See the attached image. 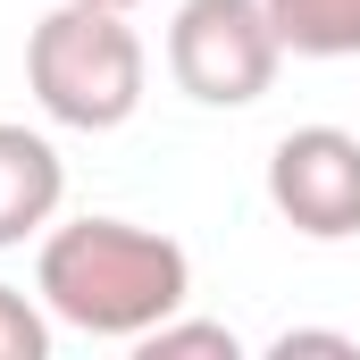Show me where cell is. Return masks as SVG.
Instances as JSON below:
<instances>
[{"label":"cell","mask_w":360,"mask_h":360,"mask_svg":"<svg viewBox=\"0 0 360 360\" xmlns=\"http://www.w3.org/2000/svg\"><path fill=\"white\" fill-rule=\"evenodd\" d=\"M143 360H243V335L235 327H218V319H160L143 344H134Z\"/></svg>","instance_id":"52a82bcc"},{"label":"cell","mask_w":360,"mask_h":360,"mask_svg":"<svg viewBox=\"0 0 360 360\" xmlns=\"http://www.w3.org/2000/svg\"><path fill=\"white\" fill-rule=\"evenodd\" d=\"M59 201H68V160H59V143H51L42 126L0 117V252L34 243V235L59 218Z\"/></svg>","instance_id":"5b68a950"},{"label":"cell","mask_w":360,"mask_h":360,"mask_svg":"<svg viewBox=\"0 0 360 360\" xmlns=\"http://www.w3.org/2000/svg\"><path fill=\"white\" fill-rule=\"evenodd\" d=\"M143 84H151V59H143V34L126 25V8L59 0L25 34V92L68 134H117L143 109Z\"/></svg>","instance_id":"7a4b0ae2"},{"label":"cell","mask_w":360,"mask_h":360,"mask_svg":"<svg viewBox=\"0 0 360 360\" xmlns=\"http://www.w3.org/2000/svg\"><path fill=\"white\" fill-rule=\"evenodd\" d=\"M0 360H51V310L0 285Z\"/></svg>","instance_id":"ba28073f"},{"label":"cell","mask_w":360,"mask_h":360,"mask_svg":"<svg viewBox=\"0 0 360 360\" xmlns=\"http://www.w3.org/2000/svg\"><path fill=\"white\" fill-rule=\"evenodd\" d=\"M269 25L293 59H360V0H269Z\"/></svg>","instance_id":"8992f818"},{"label":"cell","mask_w":360,"mask_h":360,"mask_svg":"<svg viewBox=\"0 0 360 360\" xmlns=\"http://www.w3.org/2000/svg\"><path fill=\"white\" fill-rule=\"evenodd\" d=\"M285 68L269 0H184L168 17V76L201 109H252Z\"/></svg>","instance_id":"3957f363"},{"label":"cell","mask_w":360,"mask_h":360,"mask_svg":"<svg viewBox=\"0 0 360 360\" xmlns=\"http://www.w3.org/2000/svg\"><path fill=\"white\" fill-rule=\"evenodd\" d=\"M269 201L310 243L360 235V134L344 126H293L269 151Z\"/></svg>","instance_id":"277c9868"},{"label":"cell","mask_w":360,"mask_h":360,"mask_svg":"<svg viewBox=\"0 0 360 360\" xmlns=\"http://www.w3.org/2000/svg\"><path fill=\"white\" fill-rule=\"evenodd\" d=\"M34 293L76 335L143 344L160 319H176L184 302H193V260H184L176 235H160V226H134V218H68V226H42Z\"/></svg>","instance_id":"6da1fadb"},{"label":"cell","mask_w":360,"mask_h":360,"mask_svg":"<svg viewBox=\"0 0 360 360\" xmlns=\"http://www.w3.org/2000/svg\"><path fill=\"white\" fill-rule=\"evenodd\" d=\"M101 8H143V0H101Z\"/></svg>","instance_id":"30bf717a"},{"label":"cell","mask_w":360,"mask_h":360,"mask_svg":"<svg viewBox=\"0 0 360 360\" xmlns=\"http://www.w3.org/2000/svg\"><path fill=\"white\" fill-rule=\"evenodd\" d=\"M269 352H276V360H293V352H344V360H352L360 344H352V335H335V327H285Z\"/></svg>","instance_id":"9c48e42d"}]
</instances>
